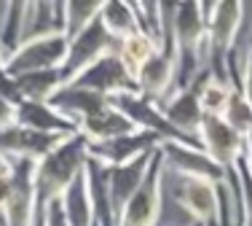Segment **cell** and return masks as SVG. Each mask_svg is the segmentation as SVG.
<instances>
[{
    "label": "cell",
    "mask_w": 252,
    "mask_h": 226,
    "mask_svg": "<svg viewBox=\"0 0 252 226\" xmlns=\"http://www.w3.org/2000/svg\"><path fill=\"white\" fill-rule=\"evenodd\" d=\"M86 164H89V143L81 132L64 138L51 153H46L40 162H35V172H32V188H35L32 226L46 224V210H49V205L64 197V191L86 172Z\"/></svg>",
    "instance_id": "cell-1"
},
{
    "label": "cell",
    "mask_w": 252,
    "mask_h": 226,
    "mask_svg": "<svg viewBox=\"0 0 252 226\" xmlns=\"http://www.w3.org/2000/svg\"><path fill=\"white\" fill-rule=\"evenodd\" d=\"M175 49H177V78L175 92L185 89L204 70L207 62V5L175 3Z\"/></svg>",
    "instance_id": "cell-2"
},
{
    "label": "cell",
    "mask_w": 252,
    "mask_h": 226,
    "mask_svg": "<svg viewBox=\"0 0 252 226\" xmlns=\"http://www.w3.org/2000/svg\"><path fill=\"white\" fill-rule=\"evenodd\" d=\"M207 5V70L228 81V59L236 49V35L244 19V3H204Z\"/></svg>",
    "instance_id": "cell-3"
},
{
    "label": "cell",
    "mask_w": 252,
    "mask_h": 226,
    "mask_svg": "<svg viewBox=\"0 0 252 226\" xmlns=\"http://www.w3.org/2000/svg\"><path fill=\"white\" fill-rule=\"evenodd\" d=\"M67 46H70V38L64 33L27 38V40H22V46L14 54L3 57L5 70L14 78L25 73H38V70H57L67 59Z\"/></svg>",
    "instance_id": "cell-4"
},
{
    "label": "cell",
    "mask_w": 252,
    "mask_h": 226,
    "mask_svg": "<svg viewBox=\"0 0 252 226\" xmlns=\"http://www.w3.org/2000/svg\"><path fill=\"white\" fill-rule=\"evenodd\" d=\"M164 175L166 164L161 151H156L153 164L148 170L145 183L134 194L118 216V226H156L161 216V199H164Z\"/></svg>",
    "instance_id": "cell-5"
},
{
    "label": "cell",
    "mask_w": 252,
    "mask_h": 226,
    "mask_svg": "<svg viewBox=\"0 0 252 226\" xmlns=\"http://www.w3.org/2000/svg\"><path fill=\"white\" fill-rule=\"evenodd\" d=\"M73 86L81 89H92V92L102 94V97H116V94L126 92H137V81L134 75L126 70V65L118 59L116 51H107L105 57H99L94 65H89L83 73H78L73 81Z\"/></svg>",
    "instance_id": "cell-6"
},
{
    "label": "cell",
    "mask_w": 252,
    "mask_h": 226,
    "mask_svg": "<svg viewBox=\"0 0 252 226\" xmlns=\"http://www.w3.org/2000/svg\"><path fill=\"white\" fill-rule=\"evenodd\" d=\"M113 49H116V40L107 35V30L102 27V22L97 16L89 27H83L78 35L70 38L67 59H64V65L59 68L62 70V78H64V86H67L78 73H83L89 65H94L99 57H105L107 51H113Z\"/></svg>",
    "instance_id": "cell-7"
},
{
    "label": "cell",
    "mask_w": 252,
    "mask_h": 226,
    "mask_svg": "<svg viewBox=\"0 0 252 226\" xmlns=\"http://www.w3.org/2000/svg\"><path fill=\"white\" fill-rule=\"evenodd\" d=\"M161 143L164 140L158 135L145 132V129H134L129 135H121V138H113L105 143H89V159L102 164V167H121V164L140 159L142 153L161 148Z\"/></svg>",
    "instance_id": "cell-8"
},
{
    "label": "cell",
    "mask_w": 252,
    "mask_h": 226,
    "mask_svg": "<svg viewBox=\"0 0 252 226\" xmlns=\"http://www.w3.org/2000/svg\"><path fill=\"white\" fill-rule=\"evenodd\" d=\"M196 138H199L201 151L212 162H218L225 172L236 167L239 159L244 156V138L239 132H233L220 116H204Z\"/></svg>",
    "instance_id": "cell-9"
},
{
    "label": "cell",
    "mask_w": 252,
    "mask_h": 226,
    "mask_svg": "<svg viewBox=\"0 0 252 226\" xmlns=\"http://www.w3.org/2000/svg\"><path fill=\"white\" fill-rule=\"evenodd\" d=\"M161 156L166 170H175L180 178H196L209 183H225V170L207 156L199 146H183V143H161Z\"/></svg>",
    "instance_id": "cell-10"
},
{
    "label": "cell",
    "mask_w": 252,
    "mask_h": 226,
    "mask_svg": "<svg viewBox=\"0 0 252 226\" xmlns=\"http://www.w3.org/2000/svg\"><path fill=\"white\" fill-rule=\"evenodd\" d=\"M175 199L196 221V226H220V188H218V183L196 181V178H180Z\"/></svg>",
    "instance_id": "cell-11"
},
{
    "label": "cell",
    "mask_w": 252,
    "mask_h": 226,
    "mask_svg": "<svg viewBox=\"0 0 252 226\" xmlns=\"http://www.w3.org/2000/svg\"><path fill=\"white\" fill-rule=\"evenodd\" d=\"M32 172H35V162L11 159V197L3 210L5 226H32V216H35Z\"/></svg>",
    "instance_id": "cell-12"
},
{
    "label": "cell",
    "mask_w": 252,
    "mask_h": 226,
    "mask_svg": "<svg viewBox=\"0 0 252 226\" xmlns=\"http://www.w3.org/2000/svg\"><path fill=\"white\" fill-rule=\"evenodd\" d=\"M62 140H64V135H49V132H38V129L22 127V124H11V127L0 129V153L5 159L40 162Z\"/></svg>",
    "instance_id": "cell-13"
},
{
    "label": "cell",
    "mask_w": 252,
    "mask_h": 226,
    "mask_svg": "<svg viewBox=\"0 0 252 226\" xmlns=\"http://www.w3.org/2000/svg\"><path fill=\"white\" fill-rule=\"evenodd\" d=\"M175 78H177V54L169 49H158L134 75L137 92L148 100H156V103H164L175 92Z\"/></svg>",
    "instance_id": "cell-14"
},
{
    "label": "cell",
    "mask_w": 252,
    "mask_h": 226,
    "mask_svg": "<svg viewBox=\"0 0 252 226\" xmlns=\"http://www.w3.org/2000/svg\"><path fill=\"white\" fill-rule=\"evenodd\" d=\"M156 151H158V148H156ZM156 151L142 153L140 159H134V162H129V164H121V167H105L107 194H110V205H113V213H116V221H118V216H121V210L126 207V202L134 197V194L140 191V186L145 183Z\"/></svg>",
    "instance_id": "cell-15"
},
{
    "label": "cell",
    "mask_w": 252,
    "mask_h": 226,
    "mask_svg": "<svg viewBox=\"0 0 252 226\" xmlns=\"http://www.w3.org/2000/svg\"><path fill=\"white\" fill-rule=\"evenodd\" d=\"M158 105H161V111H164V116L175 124L180 132L196 138V132L201 129L204 116H207L204 108H201V100H199V75H196L185 89L172 92L169 97H166L164 103H158Z\"/></svg>",
    "instance_id": "cell-16"
},
{
    "label": "cell",
    "mask_w": 252,
    "mask_h": 226,
    "mask_svg": "<svg viewBox=\"0 0 252 226\" xmlns=\"http://www.w3.org/2000/svg\"><path fill=\"white\" fill-rule=\"evenodd\" d=\"M51 105L78 127L81 121H86V118L97 116V113H102L105 108H110V100L102 97L97 92H92V89H81V86L67 84L51 97Z\"/></svg>",
    "instance_id": "cell-17"
},
{
    "label": "cell",
    "mask_w": 252,
    "mask_h": 226,
    "mask_svg": "<svg viewBox=\"0 0 252 226\" xmlns=\"http://www.w3.org/2000/svg\"><path fill=\"white\" fill-rule=\"evenodd\" d=\"M14 124L38 129V132H49V135H64V138L78 135V127L70 118H64L51 103H32V100L16 103V121Z\"/></svg>",
    "instance_id": "cell-18"
},
{
    "label": "cell",
    "mask_w": 252,
    "mask_h": 226,
    "mask_svg": "<svg viewBox=\"0 0 252 226\" xmlns=\"http://www.w3.org/2000/svg\"><path fill=\"white\" fill-rule=\"evenodd\" d=\"M134 129H137L134 124H131L121 111L113 108V105L105 108L102 113H97V116H92V118L78 124V132L86 138V143H105V140H113V138H121V135H129V132H134Z\"/></svg>",
    "instance_id": "cell-19"
},
{
    "label": "cell",
    "mask_w": 252,
    "mask_h": 226,
    "mask_svg": "<svg viewBox=\"0 0 252 226\" xmlns=\"http://www.w3.org/2000/svg\"><path fill=\"white\" fill-rule=\"evenodd\" d=\"M158 49H161V40H156V38H151V35H145V33L137 30V33L116 40V49L113 51H116L118 59L126 65V70H129L131 75H137V70H140Z\"/></svg>",
    "instance_id": "cell-20"
},
{
    "label": "cell",
    "mask_w": 252,
    "mask_h": 226,
    "mask_svg": "<svg viewBox=\"0 0 252 226\" xmlns=\"http://www.w3.org/2000/svg\"><path fill=\"white\" fill-rule=\"evenodd\" d=\"M16 86H19L22 100H32V103H51V97L64 86L62 70H38V73H25L16 75Z\"/></svg>",
    "instance_id": "cell-21"
},
{
    "label": "cell",
    "mask_w": 252,
    "mask_h": 226,
    "mask_svg": "<svg viewBox=\"0 0 252 226\" xmlns=\"http://www.w3.org/2000/svg\"><path fill=\"white\" fill-rule=\"evenodd\" d=\"M99 22H102V27L107 30V35H110L113 40H121V38H126V35H131V33L140 30L134 5L121 3V0H107V3H102Z\"/></svg>",
    "instance_id": "cell-22"
},
{
    "label": "cell",
    "mask_w": 252,
    "mask_h": 226,
    "mask_svg": "<svg viewBox=\"0 0 252 226\" xmlns=\"http://www.w3.org/2000/svg\"><path fill=\"white\" fill-rule=\"evenodd\" d=\"M62 210L67 216L70 226H94V210H92V197H89V186H86V172L64 191Z\"/></svg>",
    "instance_id": "cell-23"
},
{
    "label": "cell",
    "mask_w": 252,
    "mask_h": 226,
    "mask_svg": "<svg viewBox=\"0 0 252 226\" xmlns=\"http://www.w3.org/2000/svg\"><path fill=\"white\" fill-rule=\"evenodd\" d=\"M25 25H27V3H8L0 25V54L8 57L25 40Z\"/></svg>",
    "instance_id": "cell-24"
},
{
    "label": "cell",
    "mask_w": 252,
    "mask_h": 226,
    "mask_svg": "<svg viewBox=\"0 0 252 226\" xmlns=\"http://www.w3.org/2000/svg\"><path fill=\"white\" fill-rule=\"evenodd\" d=\"M228 97H231V84L215 78V75L204 68L199 73V100H201L204 113H207V116H223Z\"/></svg>",
    "instance_id": "cell-25"
},
{
    "label": "cell",
    "mask_w": 252,
    "mask_h": 226,
    "mask_svg": "<svg viewBox=\"0 0 252 226\" xmlns=\"http://www.w3.org/2000/svg\"><path fill=\"white\" fill-rule=\"evenodd\" d=\"M220 118H223L233 132L242 135L244 140L252 132V108H250V103H247V97H244L239 84H231V97H228V105H225Z\"/></svg>",
    "instance_id": "cell-26"
},
{
    "label": "cell",
    "mask_w": 252,
    "mask_h": 226,
    "mask_svg": "<svg viewBox=\"0 0 252 226\" xmlns=\"http://www.w3.org/2000/svg\"><path fill=\"white\" fill-rule=\"evenodd\" d=\"M102 11V3H81V0H75V3H64V35L67 38H73L78 35L83 27H89L94 19L99 16Z\"/></svg>",
    "instance_id": "cell-27"
},
{
    "label": "cell",
    "mask_w": 252,
    "mask_h": 226,
    "mask_svg": "<svg viewBox=\"0 0 252 226\" xmlns=\"http://www.w3.org/2000/svg\"><path fill=\"white\" fill-rule=\"evenodd\" d=\"M0 94H3L8 103H22V94H19V86H16V78L5 70V59L0 54Z\"/></svg>",
    "instance_id": "cell-28"
},
{
    "label": "cell",
    "mask_w": 252,
    "mask_h": 226,
    "mask_svg": "<svg viewBox=\"0 0 252 226\" xmlns=\"http://www.w3.org/2000/svg\"><path fill=\"white\" fill-rule=\"evenodd\" d=\"M242 92L247 97L250 108H252V40L247 43V51H244V62H242Z\"/></svg>",
    "instance_id": "cell-29"
},
{
    "label": "cell",
    "mask_w": 252,
    "mask_h": 226,
    "mask_svg": "<svg viewBox=\"0 0 252 226\" xmlns=\"http://www.w3.org/2000/svg\"><path fill=\"white\" fill-rule=\"evenodd\" d=\"M43 226H70L67 216H64V210H62V199H57V202H51V205H49Z\"/></svg>",
    "instance_id": "cell-30"
},
{
    "label": "cell",
    "mask_w": 252,
    "mask_h": 226,
    "mask_svg": "<svg viewBox=\"0 0 252 226\" xmlns=\"http://www.w3.org/2000/svg\"><path fill=\"white\" fill-rule=\"evenodd\" d=\"M16 121V105L14 103H8V100L0 94V129H5V127H11V124Z\"/></svg>",
    "instance_id": "cell-31"
},
{
    "label": "cell",
    "mask_w": 252,
    "mask_h": 226,
    "mask_svg": "<svg viewBox=\"0 0 252 226\" xmlns=\"http://www.w3.org/2000/svg\"><path fill=\"white\" fill-rule=\"evenodd\" d=\"M8 197H11V172L0 175V218H3V210L8 205Z\"/></svg>",
    "instance_id": "cell-32"
},
{
    "label": "cell",
    "mask_w": 252,
    "mask_h": 226,
    "mask_svg": "<svg viewBox=\"0 0 252 226\" xmlns=\"http://www.w3.org/2000/svg\"><path fill=\"white\" fill-rule=\"evenodd\" d=\"M244 167H247V172H250V178H252V132L247 135V140H244Z\"/></svg>",
    "instance_id": "cell-33"
},
{
    "label": "cell",
    "mask_w": 252,
    "mask_h": 226,
    "mask_svg": "<svg viewBox=\"0 0 252 226\" xmlns=\"http://www.w3.org/2000/svg\"><path fill=\"white\" fill-rule=\"evenodd\" d=\"M8 172H11V159H5L0 153V175H8Z\"/></svg>",
    "instance_id": "cell-34"
},
{
    "label": "cell",
    "mask_w": 252,
    "mask_h": 226,
    "mask_svg": "<svg viewBox=\"0 0 252 226\" xmlns=\"http://www.w3.org/2000/svg\"><path fill=\"white\" fill-rule=\"evenodd\" d=\"M0 226H5V224H3V218H0Z\"/></svg>",
    "instance_id": "cell-35"
},
{
    "label": "cell",
    "mask_w": 252,
    "mask_h": 226,
    "mask_svg": "<svg viewBox=\"0 0 252 226\" xmlns=\"http://www.w3.org/2000/svg\"><path fill=\"white\" fill-rule=\"evenodd\" d=\"M244 226H252V224H244Z\"/></svg>",
    "instance_id": "cell-36"
},
{
    "label": "cell",
    "mask_w": 252,
    "mask_h": 226,
    "mask_svg": "<svg viewBox=\"0 0 252 226\" xmlns=\"http://www.w3.org/2000/svg\"><path fill=\"white\" fill-rule=\"evenodd\" d=\"M94 226H97V224H94Z\"/></svg>",
    "instance_id": "cell-37"
},
{
    "label": "cell",
    "mask_w": 252,
    "mask_h": 226,
    "mask_svg": "<svg viewBox=\"0 0 252 226\" xmlns=\"http://www.w3.org/2000/svg\"><path fill=\"white\" fill-rule=\"evenodd\" d=\"M193 226H196V224H193Z\"/></svg>",
    "instance_id": "cell-38"
}]
</instances>
